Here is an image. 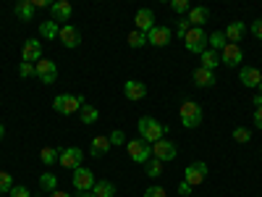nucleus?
<instances>
[{
  "label": "nucleus",
  "instance_id": "1",
  "mask_svg": "<svg viewBox=\"0 0 262 197\" xmlns=\"http://www.w3.org/2000/svg\"><path fill=\"white\" fill-rule=\"evenodd\" d=\"M137 129H139V137L144 142H149V145H155L158 140H163L165 131H168V126H163L158 119H152V116H142L139 124H137Z\"/></svg>",
  "mask_w": 262,
  "mask_h": 197
},
{
  "label": "nucleus",
  "instance_id": "2",
  "mask_svg": "<svg viewBox=\"0 0 262 197\" xmlns=\"http://www.w3.org/2000/svg\"><path fill=\"white\" fill-rule=\"evenodd\" d=\"M81 105H86V100L81 95H58L53 100V108H55V113L60 116H74L81 111Z\"/></svg>",
  "mask_w": 262,
  "mask_h": 197
},
{
  "label": "nucleus",
  "instance_id": "3",
  "mask_svg": "<svg viewBox=\"0 0 262 197\" xmlns=\"http://www.w3.org/2000/svg\"><path fill=\"white\" fill-rule=\"evenodd\" d=\"M179 116H181V124L186 129H196V126L202 124V105L194 103V100H186L179 108Z\"/></svg>",
  "mask_w": 262,
  "mask_h": 197
},
{
  "label": "nucleus",
  "instance_id": "4",
  "mask_svg": "<svg viewBox=\"0 0 262 197\" xmlns=\"http://www.w3.org/2000/svg\"><path fill=\"white\" fill-rule=\"evenodd\" d=\"M126 150H128V158L134 161V163H147V161L152 158V145L144 142L142 137L128 140V142H126Z\"/></svg>",
  "mask_w": 262,
  "mask_h": 197
},
{
  "label": "nucleus",
  "instance_id": "5",
  "mask_svg": "<svg viewBox=\"0 0 262 197\" xmlns=\"http://www.w3.org/2000/svg\"><path fill=\"white\" fill-rule=\"evenodd\" d=\"M184 45H186V50H189V53L202 55V53L207 50V34H205V29L191 27V29L186 32V37H184Z\"/></svg>",
  "mask_w": 262,
  "mask_h": 197
},
{
  "label": "nucleus",
  "instance_id": "6",
  "mask_svg": "<svg viewBox=\"0 0 262 197\" xmlns=\"http://www.w3.org/2000/svg\"><path fill=\"white\" fill-rule=\"evenodd\" d=\"M207 163L205 161H194V163H189L186 168H184V182L186 184H191V187H196V184H202L205 179H207Z\"/></svg>",
  "mask_w": 262,
  "mask_h": 197
},
{
  "label": "nucleus",
  "instance_id": "7",
  "mask_svg": "<svg viewBox=\"0 0 262 197\" xmlns=\"http://www.w3.org/2000/svg\"><path fill=\"white\" fill-rule=\"evenodd\" d=\"M176 155H179V147H176V142H170V140H158L155 145H152V158H158L160 163L173 161Z\"/></svg>",
  "mask_w": 262,
  "mask_h": 197
},
{
  "label": "nucleus",
  "instance_id": "8",
  "mask_svg": "<svg viewBox=\"0 0 262 197\" xmlns=\"http://www.w3.org/2000/svg\"><path fill=\"white\" fill-rule=\"evenodd\" d=\"M34 71H37V79H39L42 84H53V82L58 79V66H55L53 61H48V58L37 61V63H34Z\"/></svg>",
  "mask_w": 262,
  "mask_h": 197
},
{
  "label": "nucleus",
  "instance_id": "9",
  "mask_svg": "<svg viewBox=\"0 0 262 197\" xmlns=\"http://www.w3.org/2000/svg\"><path fill=\"white\" fill-rule=\"evenodd\" d=\"M170 40H173V29L163 27V24H155L147 32V42H149V45H155V48H165Z\"/></svg>",
  "mask_w": 262,
  "mask_h": 197
},
{
  "label": "nucleus",
  "instance_id": "10",
  "mask_svg": "<svg viewBox=\"0 0 262 197\" xmlns=\"http://www.w3.org/2000/svg\"><path fill=\"white\" fill-rule=\"evenodd\" d=\"M58 161H60V166L76 171V168L81 166V161H84V150H81V147H63Z\"/></svg>",
  "mask_w": 262,
  "mask_h": 197
},
{
  "label": "nucleus",
  "instance_id": "11",
  "mask_svg": "<svg viewBox=\"0 0 262 197\" xmlns=\"http://www.w3.org/2000/svg\"><path fill=\"white\" fill-rule=\"evenodd\" d=\"M71 182H74V189H76V192H92V187H95L92 171H90V168H81V166L74 171V179H71Z\"/></svg>",
  "mask_w": 262,
  "mask_h": 197
},
{
  "label": "nucleus",
  "instance_id": "12",
  "mask_svg": "<svg viewBox=\"0 0 262 197\" xmlns=\"http://www.w3.org/2000/svg\"><path fill=\"white\" fill-rule=\"evenodd\" d=\"M242 61H244V53H242L238 45H233V42H228V45L221 50V63H226L228 69H236Z\"/></svg>",
  "mask_w": 262,
  "mask_h": 197
},
{
  "label": "nucleus",
  "instance_id": "13",
  "mask_svg": "<svg viewBox=\"0 0 262 197\" xmlns=\"http://www.w3.org/2000/svg\"><path fill=\"white\" fill-rule=\"evenodd\" d=\"M238 79H242L244 87H257V90L262 92V71L254 69V66H244V69L238 71Z\"/></svg>",
  "mask_w": 262,
  "mask_h": 197
},
{
  "label": "nucleus",
  "instance_id": "14",
  "mask_svg": "<svg viewBox=\"0 0 262 197\" xmlns=\"http://www.w3.org/2000/svg\"><path fill=\"white\" fill-rule=\"evenodd\" d=\"M60 42H63V45L66 48H69V50H74V48H79L81 45V32L76 29V27H71V24H66V27H60Z\"/></svg>",
  "mask_w": 262,
  "mask_h": 197
},
{
  "label": "nucleus",
  "instance_id": "15",
  "mask_svg": "<svg viewBox=\"0 0 262 197\" xmlns=\"http://www.w3.org/2000/svg\"><path fill=\"white\" fill-rule=\"evenodd\" d=\"M21 58H24V63H37V61H42V42H39V40H27L24 48H21Z\"/></svg>",
  "mask_w": 262,
  "mask_h": 197
},
{
  "label": "nucleus",
  "instance_id": "16",
  "mask_svg": "<svg viewBox=\"0 0 262 197\" xmlns=\"http://www.w3.org/2000/svg\"><path fill=\"white\" fill-rule=\"evenodd\" d=\"M123 95H126L128 100H144V97H147V84L139 82V79H128V82L123 84Z\"/></svg>",
  "mask_w": 262,
  "mask_h": 197
},
{
  "label": "nucleus",
  "instance_id": "17",
  "mask_svg": "<svg viewBox=\"0 0 262 197\" xmlns=\"http://www.w3.org/2000/svg\"><path fill=\"white\" fill-rule=\"evenodd\" d=\"M71 13H74V8H71L69 0H55V3L50 6V16H53L55 24H58V21H69Z\"/></svg>",
  "mask_w": 262,
  "mask_h": 197
},
{
  "label": "nucleus",
  "instance_id": "18",
  "mask_svg": "<svg viewBox=\"0 0 262 197\" xmlns=\"http://www.w3.org/2000/svg\"><path fill=\"white\" fill-rule=\"evenodd\" d=\"M191 79H194L196 87H215V84H217L215 71H207V69H202V66H196V69H194Z\"/></svg>",
  "mask_w": 262,
  "mask_h": 197
},
{
  "label": "nucleus",
  "instance_id": "19",
  "mask_svg": "<svg viewBox=\"0 0 262 197\" xmlns=\"http://www.w3.org/2000/svg\"><path fill=\"white\" fill-rule=\"evenodd\" d=\"M134 21H137V29L147 34L152 27H155V13H152V8H139Z\"/></svg>",
  "mask_w": 262,
  "mask_h": 197
},
{
  "label": "nucleus",
  "instance_id": "20",
  "mask_svg": "<svg viewBox=\"0 0 262 197\" xmlns=\"http://www.w3.org/2000/svg\"><path fill=\"white\" fill-rule=\"evenodd\" d=\"M189 27H200L202 29V24H207L210 21V8H205V6H194L191 11H189Z\"/></svg>",
  "mask_w": 262,
  "mask_h": 197
},
{
  "label": "nucleus",
  "instance_id": "21",
  "mask_svg": "<svg viewBox=\"0 0 262 197\" xmlns=\"http://www.w3.org/2000/svg\"><path fill=\"white\" fill-rule=\"evenodd\" d=\"M111 140H107L105 134H100V137H95L92 142H90V155L92 158H102L105 155V152H111Z\"/></svg>",
  "mask_w": 262,
  "mask_h": 197
},
{
  "label": "nucleus",
  "instance_id": "22",
  "mask_svg": "<svg viewBox=\"0 0 262 197\" xmlns=\"http://www.w3.org/2000/svg\"><path fill=\"white\" fill-rule=\"evenodd\" d=\"M244 32H247L244 21H231V24L226 27V32H223V34H226V40H228V42H233V45H236V42L244 37Z\"/></svg>",
  "mask_w": 262,
  "mask_h": 197
},
{
  "label": "nucleus",
  "instance_id": "23",
  "mask_svg": "<svg viewBox=\"0 0 262 197\" xmlns=\"http://www.w3.org/2000/svg\"><path fill=\"white\" fill-rule=\"evenodd\" d=\"M200 66L202 69H207V71H215L217 66H221V53H215V50H205L202 55H200Z\"/></svg>",
  "mask_w": 262,
  "mask_h": 197
},
{
  "label": "nucleus",
  "instance_id": "24",
  "mask_svg": "<svg viewBox=\"0 0 262 197\" xmlns=\"http://www.w3.org/2000/svg\"><path fill=\"white\" fill-rule=\"evenodd\" d=\"M16 16L21 18V21H32V16H34V3H32V0H18V3H16Z\"/></svg>",
  "mask_w": 262,
  "mask_h": 197
},
{
  "label": "nucleus",
  "instance_id": "25",
  "mask_svg": "<svg viewBox=\"0 0 262 197\" xmlns=\"http://www.w3.org/2000/svg\"><path fill=\"white\" fill-rule=\"evenodd\" d=\"M79 119H81V124H86V126H90V124H95V121L100 119V111H97L95 105H81Z\"/></svg>",
  "mask_w": 262,
  "mask_h": 197
},
{
  "label": "nucleus",
  "instance_id": "26",
  "mask_svg": "<svg viewBox=\"0 0 262 197\" xmlns=\"http://www.w3.org/2000/svg\"><path fill=\"white\" fill-rule=\"evenodd\" d=\"M92 192H95V197H113L116 194V184L113 182H95Z\"/></svg>",
  "mask_w": 262,
  "mask_h": 197
},
{
  "label": "nucleus",
  "instance_id": "27",
  "mask_svg": "<svg viewBox=\"0 0 262 197\" xmlns=\"http://www.w3.org/2000/svg\"><path fill=\"white\" fill-rule=\"evenodd\" d=\"M39 34L48 37V40H55V37L60 34V27L55 24L53 18H50V21H42V24H39Z\"/></svg>",
  "mask_w": 262,
  "mask_h": 197
},
{
  "label": "nucleus",
  "instance_id": "28",
  "mask_svg": "<svg viewBox=\"0 0 262 197\" xmlns=\"http://www.w3.org/2000/svg\"><path fill=\"white\" fill-rule=\"evenodd\" d=\"M207 45H210V50H223L226 45H228V40H226V34L223 32H212L210 37H207Z\"/></svg>",
  "mask_w": 262,
  "mask_h": 197
},
{
  "label": "nucleus",
  "instance_id": "29",
  "mask_svg": "<svg viewBox=\"0 0 262 197\" xmlns=\"http://www.w3.org/2000/svg\"><path fill=\"white\" fill-rule=\"evenodd\" d=\"M58 158H60V150L58 147H42V152H39V161L45 163V166H53Z\"/></svg>",
  "mask_w": 262,
  "mask_h": 197
},
{
  "label": "nucleus",
  "instance_id": "30",
  "mask_svg": "<svg viewBox=\"0 0 262 197\" xmlns=\"http://www.w3.org/2000/svg\"><path fill=\"white\" fill-rule=\"evenodd\" d=\"M128 45H131V48H144V45H147V34L139 32V29H134V32L128 34Z\"/></svg>",
  "mask_w": 262,
  "mask_h": 197
},
{
  "label": "nucleus",
  "instance_id": "31",
  "mask_svg": "<svg viewBox=\"0 0 262 197\" xmlns=\"http://www.w3.org/2000/svg\"><path fill=\"white\" fill-rule=\"evenodd\" d=\"M144 171H147L149 179H158L160 173H163V163H160L158 158H152V161H147V168H144Z\"/></svg>",
  "mask_w": 262,
  "mask_h": 197
},
{
  "label": "nucleus",
  "instance_id": "32",
  "mask_svg": "<svg viewBox=\"0 0 262 197\" xmlns=\"http://www.w3.org/2000/svg\"><path fill=\"white\" fill-rule=\"evenodd\" d=\"M39 187L42 189H50V192H55V187H58V179H55V173H42V176H39Z\"/></svg>",
  "mask_w": 262,
  "mask_h": 197
},
{
  "label": "nucleus",
  "instance_id": "33",
  "mask_svg": "<svg viewBox=\"0 0 262 197\" xmlns=\"http://www.w3.org/2000/svg\"><path fill=\"white\" fill-rule=\"evenodd\" d=\"M16 184H13V176L8 171H0V194H6V192H11Z\"/></svg>",
  "mask_w": 262,
  "mask_h": 197
},
{
  "label": "nucleus",
  "instance_id": "34",
  "mask_svg": "<svg viewBox=\"0 0 262 197\" xmlns=\"http://www.w3.org/2000/svg\"><path fill=\"white\" fill-rule=\"evenodd\" d=\"M233 140L242 142V145H247V142L252 140V131H249L247 126H236V129H233Z\"/></svg>",
  "mask_w": 262,
  "mask_h": 197
},
{
  "label": "nucleus",
  "instance_id": "35",
  "mask_svg": "<svg viewBox=\"0 0 262 197\" xmlns=\"http://www.w3.org/2000/svg\"><path fill=\"white\" fill-rule=\"evenodd\" d=\"M18 76H21V79L37 76V71H34V63H21V66H18Z\"/></svg>",
  "mask_w": 262,
  "mask_h": 197
},
{
  "label": "nucleus",
  "instance_id": "36",
  "mask_svg": "<svg viewBox=\"0 0 262 197\" xmlns=\"http://www.w3.org/2000/svg\"><path fill=\"white\" fill-rule=\"evenodd\" d=\"M170 8L176 11V13H189V11H191V6L186 3V0H173V3H170Z\"/></svg>",
  "mask_w": 262,
  "mask_h": 197
},
{
  "label": "nucleus",
  "instance_id": "37",
  "mask_svg": "<svg viewBox=\"0 0 262 197\" xmlns=\"http://www.w3.org/2000/svg\"><path fill=\"white\" fill-rule=\"evenodd\" d=\"M107 140H111V145H126V134H123L121 129L111 131V137H107Z\"/></svg>",
  "mask_w": 262,
  "mask_h": 197
},
{
  "label": "nucleus",
  "instance_id": "38",
  "mask_svg": "<svg viewBox=\"0 0 262 197\" xmlns=\"http://www.w3.org/2000/svg\"><path fill=\"white\" fill-rule=\"evenodd\" d=\"M189 29H191V27H189V21H186V18H181L179 24H176V34H179L181 40L186 37V32H189Z\"/></svg>",
  "mask_w": 262,
  "mask_h": 197
},
{
  "label": "nucleus",
  "instance_id": "39",
  "mask_svg": "<svg viewBox=\"0 0 262 197\" xmlns=\"http://www.w3.org/2000/svg\"><path fill=\"white\" fill-rule=\"evenodd\" d=\"M144 197H168V194L163 187H149V189H144Z\"/></svg>",
  "mask_w": 262,
  "mask_h": 197
},
{
  "label": "nucleus",
  "instance_id": "40",
  "mask_svg": "<svg viewBox=\"0 0 262 197\" xmlns=\"http://www.w3.org/2000/svg\"><path fill=\"white\" fill-rule=\"evenodd\" d=\"M8 194H11V197H29V189H27V187H13Z\"/></svg>",
  "mask_w": 262,
  "mask_h": 197
},
{
  "label": "nucleus",
  "instance_id": "41",
  "mask_svg": "<svg viewBox=\"0 0 262 197\" xmlns=\"http://www.w3.org/2000/svg\"><path fill=\"white\" fill-rule=\"evenodd\" d=\"M249 29H252V34H254L257 40H262V18H257V21H254V24L249 27Z\"/></svg>",
  "mask_w": 262,
  "mask_h": 197
},
{
  "label": "nucleus",
  "instance_id": "42",
  "mask_svg": "<svg viewBox=\"0 0 262 197\" xmlns=\"http://www.w3.org/2000/svg\"><path fill=\"white\" fill-rule=\"evenodd\" d=\"M191 189H194V187H191V184H186V182H181V184H179V194H181V197H189V194H191Z\"/></svg>",
  "mask_w": 262,
  "mask_h": 197
},
{
  "label": "nucleus",
  "instance_id": "43",
  "mask_svg": "<svg viewBox=\"0 0 262 197\" xmlns=\"http://www.w3.org/2000/svg\"><path fill=\"white\" fill-rule=\"evenodd\" d=\"M254 124H257V129H262V105L254 111Z\"/></svg>",
  "mask_w": 262,
  "mask_h": 197
},
{
  "label": "nucleus",
  "instance_id": "44",
  "mask_svg": "<svg viewBox=\"0 0 262 197\" xmlns=\"http://www.w3.org/2000/svg\"><path fill=\"white\" fill-rule=\"evenodd\" d=\"M50 197H71V194L63 192V189H55V192H50Z\"/></svg>",
  "mask_w": 262,
  "mask_h": 197
},
{
  "label": "nucleus",
  "instance_id": "45",
  "mask_svg": "<svg viewBox=\"0 0 262 197\" xmlns=\"http://www.w3.org/2000/svg\"><path fill=\"white\" fill-rule=\"evenodd\" d=\"M254 105H257V108L262 105V92H257V95H254Z\"/></svg>",
  "mask_w": 262,
  "mask_h": 197
},
{
  "label": "nucleus",
  "instance_id": "46",
  "mask_svg": "<svg viewBox=\"0 0 262 197\" xmlns=\"http://www.w3.org/2000/svg\"><path fill=\"white\" fill-rule=\"evenodd\" d=\"M76 197H95V192H79Z\"/></svg>",
  "mask_w": 262,
  "mask_h": 197
},
{
  "label": "nucleus",
  "instance_id": "47",
  "mask_svg": "<svg viewBox=\"0 0 262 197\" xmlns=\"http://www.w3.org/2000/svg\"><path fill=\"white\" fill-rule=\"evenodd\" d=\"M3 134H6V126H3V124H0V140H3Z\"/></svg>",
  "mask_w": 262,
  "mask_h": 197
},
{
  "label": "nucleus",
  "instance_id": "48",
  "mask_svg": "<svg viewBox=\"0 0 262 197\" xmlns=\"http://www.w3.org/2000/svg\"><path fill=\"white\" fill-rule=\"evenodd\" d=\"M0 197H3V194H0Z\"/></svg>",
  "mask_w": 262,
  "mask_h": 197
}]
</instances>
